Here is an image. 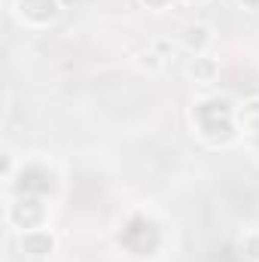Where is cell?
Here are the masks:
<instances>
[{
    "instance_id": "6da1fadb",
    "label": "cell",
    "mask_w": 259,
    "mask_h": 262,
    "mask_svg": "<svg viewBox=\"0 0 259 262\" xmlns=\"http://www.w3.org/2000/svg\"><path fill=\"white\" fill-rule=\"evenodd\" d=\"M189 76H192L195 82H213V76H217V61L207 58V55H195L192 64H189Z\"/></svg>"
},
{
    "instance_id": "7a4b0ae2",
    "label": "cell",
    "mask_w": 259,
    "mask_h": 262,
    "mask_svg": "<svg viewBox=\"0 0 259 262\" xmlns=\"http://www.w3.org/2000/svg\"><path fill=\"white\" fill-rule=\"evenodd\" d=\"M207 43H210V31H207L204 25H192V28L183 31V46L192 49V52L198 49V55H201V49H204Z\"/></svg>"
},
{
    "instance_id": "3957f363",
    "label": "cell",
    "mask_w": 259,
    "mask_h": 262,
    "mask_svg": "<svg viewBox=\"0 0 259 262\" xmlns=\"http://www.w3.org/2000/svg\"><path fill=\"white\" fill-rule=\"evenodd\" d=\"M238 122H241L244 128H259V98L247 101V104H241V110H238Z\"/></svg>"
},
{
    "instance_id": "277c9868",
    "label": "cell",
    "mask_w": 259,
    "mask_h": 262,
    "mask_svg": "<svg viewBox=\"0 0 259 262\" xmlns=\"http://www.w3.org/2000/svg\"><path fill=\"white\" fill-rule=\"evenodd\" d=\"M143 3H153V6H159V0H143Z\"/></svg>"
},
{
    "instance_id": "5b68a950",
    "label": "cell",
    "mask_w": 259,
    "mask_h": 262,
    "mask_svg": "<svg viewBox=\"0 0 259 262\" xmlns=\"http://www.w3.org/2000/svg\"><path fill=\"white\" fill-rule=\"evenodd\" d=\"M189 3H192V0H189Z\"/></svg>"
}]
</instances>
